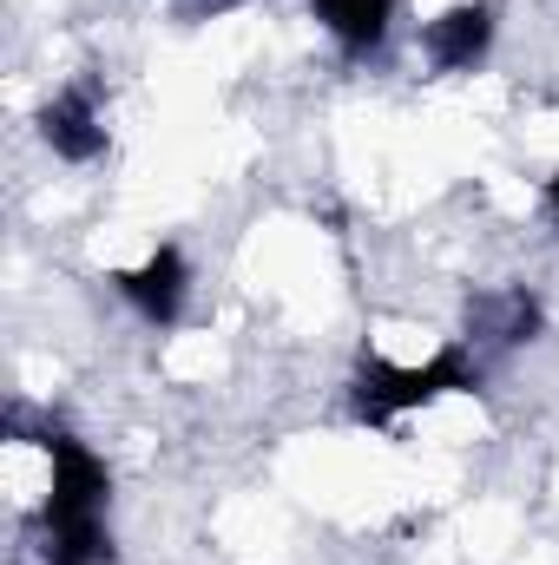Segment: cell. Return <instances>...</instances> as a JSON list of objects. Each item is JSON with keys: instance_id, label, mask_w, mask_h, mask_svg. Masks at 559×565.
<instances>
[{"instance_id": "obj_1", "label": "cell", "mask_w": 559, "mask_h": 565, "mask_svg": "<svg viewBox=\"0 0 559 565\" xmlns=\"http://www.w3.org/2000/svg\"><path fill=\"white\" fill-rule=\"evenodd\" d=\"M474 388H481V369L467 362V349H441V355H428L421 369L362 362V369H356V415H362V422H389V415L428 408V402H441V395H474Z\"/></svg>"}, {"instance_id": "obj_2", "label": "cell", "mask_w": 559, "mask_h": 565, "mask_svg": "<svg viewBox=\"0 0 559 565\" xmlns=\"http://www.w3.org/2000/svg\"><path fill=\"white\" fill-rule=\"evenodd\" d=\"M53 454V493H46V520H93L106 507V467L73 440V434H46Z\"/></svg>"}, {"instance_id": "obj_3", "label": "cell", "mask_w": 559, "mask_h": 565, "mask_svg": "<svg viewBox=\"0 0 559 565\" xmlns=\"http://www.w3.org/2000/svg\"><path fill=\"white\" fill-rule=\"evenodd\" d=\"M421 46H428V60H434L441 73H467V66H481L487 46H494V7L461 0V7H447V13H434V20L421 26Z\"/></svg>"}, {"instance_id": "obj_4", "label": "cell", "mask_w": 559, "mask_h": 565, "mask_svg": "<svg viewBox=\"0 0 559 565\" xmlns=\"http://www.w3.org/2000/svg\"><path fill=\"white\" fill-rule=\"evenodd\" d=\"M184 282H191V270H184V257L165 244V250H151L139 270H126L119 277V296L139 309L145 322H171L178 309H184Z\"/></svg>"}, {"instance_id": "obj_5", "label": "cell", "mask_w": 559, "mask_h": 565, "mask_svg": "<svg viewBox=\"0 0 559 565\" xmlns=\"http://www.w3.org/2000/svg\"><path fill=\"white\" fill-rule=\"evenodd\" d=\"M40 139L53 145L60 158H73V164L99 158V151H106V126H99L93 93H60V99H46V113H40Z\"/></svg>"}, {"instance_id": "obj_6", "label": "cell", "mask_w": 559, "mask_h": 565, "mask_svg": "<svg viewBox=\"0 0 559 565\" xmlns=\"http://www.w3.org/2000/svg\"><path fill=\"white\" fill-rule=\"evenodd\" d=\"M467 329L487 335V342H527V335H540V302H534L527 289L474 296V302H467Z\"/></svg>"}, {"instance_id": "obj_7", "label": "cell", "mask_w": 559, "mask_h": 565, "mask_svg": "<svg viewBox=\"0 0 559 565\" xmlns=\"http://www.w3.org/2000/svg\"><path fill=\"white\" fill-rule=\"evenodd\" d=\"M316 20L349 46V53H369L382 46L389 20H395V0H316Z\"/></svg>"}, {"instance_id": "obj_8", "label": "cell", "mask_w": 559, "mask_h": 565, "mask_svg": "<svg viewBox=\"0 0 559 565\" xmlns=\"http://www.w3.org/2000/svg\"><path fill=\"white\" fill-rule=\"evenodd\" d=\"M46 565H106L113 559V540H106V520H46V540H40Z\"/></svg>"}, {"instance_id": "obj_9", "label": "cell", "mask_w": 559, "mask_h": 565, "mask_svg": "<svg viewBox=\"0 0 559 565\" xmlns=\"http://www.w3.org/2000/svg\"><path fill=\"white\" fill-rule=\"evenodd\" d=\"M547 211H553V224H559V171L547 178Z\"/></svg>"}]
</instances>
